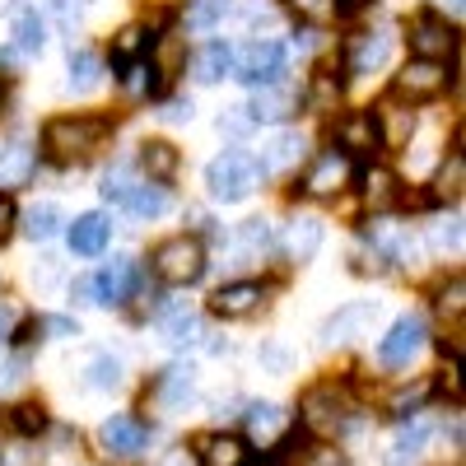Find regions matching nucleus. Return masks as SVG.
I'll list each match as a JSON object with an SVG mask.
<instances>
[{"instance_id":"obj_45","label":"nucleus","mask_w":466,"mask_h":466,"mask_svg":"<svg viewBox=\"0 0 466 466\" xmlns=\"http://www.w3.org/2000/svg\"><path fill=\"white\" fill-rule=\"evenodd\" d=\"M289 5H294V15L313 19V24H327V19H336V5H331V0H289Z\"/></svg>"},{"instance_id":"obj_47","label":"nucleus","mask_w":466,"mask_h":466,"mask_svg":"<svg viewBox=\"0 0 466 466\" xmlns=\"http://www.w3.org/2000/svg\"><path fill=\"white\" fill-rule=\"evenodd\" d=\"M85 5H89V0H52V15H56V24H75V19H80L85 15Z\"/></svg>"},{"instance_id":"obj_51","label":"nucleus","mask_w":466,"mask_h":466,"mask_svg":"<svg viewBox=\"0 0 466 466\" xmlns=\"http://www.w3.org/2000/svg\"><path fill=\"white\" fill-rule=\"evenodd\" d=\"M331 5H336V15H340V19H350V15H360V10H369L373 0H331Z\"/></svg>"},{"instance_id":"obj_27","label":"nucleus","mask_w":466,"mask_h":466,"mask_svg":"<svg viewBox=\"0 0 466 466\" xmlns=\"http://www.w3.org/2000/svg\"><path fill=\"white\" fill-rule=\"evenodd\" d=\"M182 61H187V37L168 33V37H159V43H149V70L159 75V85H168V75H173Z\"/></svg>"},{"instance_id":"obj_1","label":"nucleus","mask_w":466,"mask_h":466,"mask_svg":"<svg viewBox=\"0 0 466 466\" xmlns=\"http://www.w3.org/2000/svg\"><path fill=\"white\" fill-rule=\"evenodd\" d=\"M103 140H107V122H98V116H56L43 131V149L56 164H85Z\"/></svg>"},{"instance_id":"obj_19","label":"nucleus","mask_w":466,"mask_h":466,"mask_svg":"<svg viewBox=\"0 0 466 466\" xmlns=\"http://www.w3.org/2000/svg\"><path fill=\"white\" fill-rule=\"evenodd\" d=\"M303 136L299 131H276V136H270L266 145H261V173H285V168H294L299 159H303Z\"/></svg>"},{"instance_id":"obj_54","label":"nucleus","mask_w":466,"mask_h":466,"mask_svg":"<svg viewBox=\"0 0 466 466\" xmlns=\"http://www.w3.org/2000/svg\"><path fill=\"white\" fill-rule=\"evenodd\" d=\"M164 116H168V122H187V116H191V103H182V98H177V103H168V112H164Z\"/></svg>"},{"instance_id":"obj_5","label":"nucleus","mask_w":466,"mask_h":466,"mask_svg":"<svg viewBox=\"0 0 466 466\" xmlns=\"http://www.w3.org/2000/svg\"><path fill=\"white\" fill-rule=\"evenodd\" d=\"M350 177H355L350 154L345 149H322L318 159L308 164V173H303V191L318 197V201H331V197H340V191L350 187Z\"/></svg>"},{"instance_id":"obj_14","label":"nucleus","mask_w":466,"mask_h":466,"mask_svg":"<svg viewBox=\"0 0 466 466\" xmlns=\"http://www.w3.org/2000/svg\"><path fill=\"white\" fill-rule=\"evenodd\" d=\"M369 243L382 261H397V266H410L415 261V238H410V228L406 224H369Z\"/></svg>"},{"instance_id":"obj_20","label":"nucleus","mask_w":466,"mask_h":466,"mask_svg":"<svg viewBox=\"0 0 466 466\" xmlns=\"http://www.w3.org/2000/svg\"><path fill=\"white\" fill-rule=\"evenodd\" d=\"M201 466H248V443L238 434H206L197 443Z\"/></svg>"},{"instance_id":"obj_25","label":"nucleus","mask_w":466,"mask_h":466,"mask_svg":"<svg viewBox=\"0 0 466 466\" xmlns=\"http://www.w3.org/2000/svg\"><path fill=\"white\" fill-rule=\"evenodd\" d=\"M340 94H345V80L336 70H318L308 80V94H303V107L308 112H336L340 107Z\"/></svg>"},{"instance_id":"obj_21","label":"nucleus","mask_w":466,"mask_h":466,"mask_svg":"<svg viewBox=\"0 0 466 466\" xmlns=\"http://www.w3.org/2000/svg\"><path fill=\"white\" fill-rule=\"evenodd\" d=\"M360 191H364V201L373 206V210H387V206H397L401 201V177L392 173V168H364L360 173Z\"/></svg>"},{"instance_id":"obj_6","label":"nucleus","mask_w":466,"mask_h":466,"mask_svg":"<svg viewBox=\"0 0 466 466\" xmlns=\"http://www.w3.org/2000/svg\"><path fill=\"white\" fill-rule=\"evenodd\" d=\"M98 443L112 461H136L149 448V424L140 415H112V420H103Z\"/></svg>"},{"instance_id":"obj_7","label":"nucleus","mask_w":466,"mask_h":466,"mask_svg":"<svg viewBox=\"0 0 466 466\" xmlns=\"http://www.w3.org/2000/svg\"><path fill=\"white\" fill-rule=\"evenodd\" d=\"M443 89H448V70H443V61H424V56L406 61V66H401V75L392 80V94H397V98H406V103L439 98Z\"/></svg>"},{"instance_id":"obj_11","label":"nucleus","mask_w":466,"mask_h":466,"mask_svg":"<svg viewBox=\"0 0 466 466\" xmlns=\"http://www.w3.org/2000/svg\"><path fill=\"white\" fill-rule=\"evenodd\" d=\"M261 303H266V289H261L257 280H238V285H224V289H215V299H210V313L233 322V318H252Z\"/></svg>"},{"instance_id":"obj_29","label":"nucleus","mask_w":466,"mask_h":466,"mask_svg":"<svg viewBox=\"0 0 466 466\" xmlns=\"http://www.w3.org/2000/svg\"><path fill=\"white\" fill-rule=\"evenodd\" d=\"M177 164H182V159H177V149H173L168 140H145V145H140V168H145L154 182L173 177V173H177Z\"/></svg>"},{"instance_id":"obj_48","label":"nucleus","mask_w":466,"mask_h":466,"mask_svg":"<svg viewBox=\"0 0 466 466\" xmlns=\"http://www.w3.org/2000/svg\"><path fill=\"white\" fill-rule=\"evenodd\" d=\"M219 127H224V131H233V136H243V131L252 127V112H248V107H228V112L219 116Z\"/></svg>"},{"instance_id":"obj_8","label":"nucleus","mask_w":466,"mask_h":466,"mask_svg":"<svg viewBox=\"0 0 466 466\" xmlns=\"http://www.w3.org/2000/svg\"><path fill=\"white\" fill-rule=\"evenodd\" d=\"M233 75L238 80H248V85H280L285 80V52L276 47V43H252V47H243L238 56H233Z\"/></svg>"},{"instance_id":"obj_36","label":"nucleus","mask_w":466,"mask_h":466,"mask_svg":"<svg viewBox=\"0 0 466 466\" xmlns=\"http://www.w3.org/2000/svg\"><path fill=\"white\" fill-rule=\"evenodd\" d=\"M43 43H47V24L37 15H19V24H15V52L33 56V52H43Z\"/></svg>"},{"instance_id":"obj_55","label":"nucleus","mask_w":466,"mask_h":466,"mask_svg":"<svg viewBox=\"0 0 466 466\" xmlns=\"http://www.w3.org/2000/svg\"><path fill=\"white\" fill-rule=\"evenodd\" d=\"M434 10H443V15H452V19H457V15L466 10V0H434Z\"/></svg>"},{"instance_id":"obj_2","label":"nucleus","mask_w":466,"mask_h":466,"mask_svg":"<svg viewBox=\"0 0 466 466\" xmlns=\"http://www.w3.org/2000/svg\"><path fill=\"white\" fill-rule=\"evenodd\" d=\"M303 430L308 434H322V439H331V434H340L350 420H355V406H350V397L340 392L336 382H322V387H313V392H303Z\"/></svg>"},{"instance_id":"obj_43","label":"nucleus","mask_w":466,"mask_h":466,"mask_svg":"<svg viewBox=\"0 0 466 466\" xmlns=\"http://www.w3.org/2000/svg\"><path fill=\"white\" fill-rule=\"evenodd\" d=\"M122 382V360H112V355H98L89 364V387H116Z\"/></svg>"},{"instance_id":"obj_39","label":"nucleus","mask_w":466,"mask_h":466,"mask_svg":"<svg viewBox=\"0 0 466 466\" xmlns=\"http://www.w3.org/2000/svg\"><path fill=\"white\" fill-rule=\"evenodd\" d=\"M149 43H154V37H149L140 24H131V28L116 33V47H112V56L122 61V66H131V61H140V52H145Z\"/></svg>"},{"instance_id":"obj_28","label":"nucleus","mask_w":466,"mask_h":466,"mask_svg":"<svg viewBox=\"0 0 466 466\" xmlns=\"http://www.w3.org/2000/svg\"><path fill=\"white\" fill-rule=\"evenodd\" d=\"M289 107H294V98L285 85H261L248 112H252V122H280V116H289Z\"/></svg>"},{"instance_id":"obj_53","label":"nucleus","mask_w":466,"mask_h":466,"mask_svg":"<svg viewBox=\"0 0 466 466\" xmlns=\"http://www.w3.org/2000/svg\"><path fill=\"white\" fill-rule=\"evenodd\" d=\"M15 336V313H10V308H0V345H5Z\"/></svg>"},{"instance_id":"obj_35","label":"nucleus","mask_w":466,"mask_h":466,"mask_svg":"<svg viewBox=\"0 0 466 466\" xmlns=\"http://www.w3.org/2000/svg\"><path fill=\"white\" fill-rule=\"evenodd\" d=\"M164 336H168V345H177V350H187V345H201L206 322H201V318H191V313H173V318L164 322Z\"/></svg>"},{"instance_id":"obj_16","label":"nucleus","mask_w":466,"mask_h":466,"mask_svg":"<svg viewBox=\"0 0 466 466\" xmlns=\"http://www.w3.org/2000/svg\"><path fill=\"white\" fill-rule=\"evenodd\" d=\"M37 168V149L28 140H10L5 149H0V191H15L33 177Z\"/></svg>"},{"instance_id":"obj_17","label":"nucleus","mask_w":466,"mask_h":466,"mask_svg":"<svg viewBox=\"0 0 466 466\" xmlns=\"http://www.w3.org/2000/svg\"><path fill=\"white\" fill-rule=\"evenodd\" d=\"M378 318V308L373 303H350V308H340V313L322 327V345H350L369 322Z\"/></svg>"},{"instance_id":"obj_24","label":"nucleus","mask_w":466,"mask_h":466,"mask_svg":"<svg viewBox=\"0 0 466 466\" xmlns=\"http://www.w3.org/2000/svg\"><path fill=\"white\" fill-rule=\"evenodd\" d=\"M136 289V261L131 257H116L103 276H98V299L103 303H127Z\"/></svg>"},{"instance_id":"obj_18","label":"nucleus","mask_w":466,"mask_h":466,"mask_svg":"<svg viewBox=\"0 0 466 466\" xmlns=\"http://www.w3.org/2000/svg\"><path fill=\"white\" fill-rule=\"evenodd\" d=\"M191 397H197V373H191V364H173V369L159 373V382H154V401L168 406V410L187 406Z\"/></svg>"},{"instance_id":"obj_23","label":"nucleus","mask_w":466,"mask_h":466,"mask_svg":"<svg viewBox=\"0 0 466 466\" xmlns=\"http://www.w3.org/2000/svg\"><path fill=\"white\" fill-rule=\"evenodd\" d=\"M280 248H285L294 261H308V257H313V252L322 248V219H313V215H299V219L285 228Z\"/></svg>"},{"instance_id":"obj_12","label":"nucleus","mask_w":466,"mask_h":466,"mask_svg":"<svg viewBox=\"0 0 466 466\" xmlns=\"http://www.w3.org/2000/svg\"><path fill=\"white\" fill-rule=\"evenodd\" d=\"M387 52H392V37H387V28H373V33H355L350 37V75H373L387 66Z\"/></svg>"},{"instance_id":"obj_38","label":"nucleus","mask_w":466,"mask_h":466,"mask_svg":"<svg viewBox=\"0 0 466 466\" xmlns=\"http://www.w3.org/2000/svg\"><path fill=\"white\" fill-rule=\"evenodd\" d=\"M461 182H466V164H461V154H452V159L443 164L439 182H434V197L430 201H457L461 197Z\"/></svg>"},{"instance_id":"obj_30","label":"nucleus","mask_w":466,"mask_h":466,"mask_svg":"<svg viewBox=\"0 0 466 466\" xmlns=\"http://www.w3.org/2000/svg\"><path fill=\"white\" fill-rule=\"evenodd\" d=\"M233 52L228 43H210V47H201L197 52V80L201 85H215V80H224V75H233Z\"/></svg>"},{"instance_id":"obj_46","label":"nucleus","mask_w":466,"mask_h":466,"mask_svg":"<svg viewBox=\"0 0 466 466\" xmlns=\"http://www.w3.org/2000/svg\"><path fill=\"white\" fill-rule=\"evenodd\" d=\"M461 299H466V280L457 276L452 285H443V294H439V308H443V313H452V318H461Z\"/></svg>"},{"instance_id":"obj_41","label":"nucleus","mask_w":466,"mask_h":466,"mask_svg":"<svg viewBox=\"0 0 466 466\" xmlns=\"http://www.w3.org/2000/svg\"><path fill=\"white\" fill-rule=\"evenodd\" d=\"M430 243H434V252H457L461 248V219L452 215V219L430 224Z\"/></svg>"},{"instance_id":"obj_52","label":"nucleus","mask_w":466,"mask_h":466,"mask_svg":"<svg viewBox=\"0 0 466 466\" xmlns=\"http://www.w3.org/2000/svg\"><path fill=\"white\" fill-rule=\"evenodd\" d=\"M10 224H15V206H10V197H0V238L10 233Z\"/></svg>"},{"instance_id":"obj_37","label":"nucleus","mask_w":466,"mask_h":466,"mask_svg":"<svg viewBox=\"0 0 466 466\" xmlns=\"http://www.w3.org/2000/svg\"><path fill=\"white\" fill-rule=\"evenodd\" d=\"M56 228H61V210H56V206H33V210L24 215V233H28L33 243L56 238Z\"/></svg>"},{"instance_id":"obj_40","label":"nucleus","mask_w":466,"mask_h":466,"mask_svg":"<svg viewBox=\"0 0 466 466\" xmlns=\"http://www.w3.org/2000/svg\"><path fill=\"white\" fill-rule=\"evenodd\" d=\"M434 392V382H415V387H401V392H392V401H387V410H392L397 420H406V415H420V406H424V397Z\"/></svg>"},{"instance_id":"obj_15","label":"nucleus","mask_w":466,"mask_h":466,"mask_svg":"<svg viewBox=\"0 0 466 466\" xmlns=\"http://www.w3.org/2000/svg\"><path fill=\"white\" fill-rule=\"evenodd\" d=\"M243 424H248V439L266 448V443H276V439L289 434V410L285 406H270V401H257V406L243 410Z\"/></svg>"},{"instance_id":"obj_32","label":"nucleus","mask_w":466,"mask_h":466,"mask_svg":"<svg viewBox=\"0 0 466 466\" xmlns=\"http://www.w3.org/2000/svg\"><path fill=\"white\" fill-rule=\"evenodd\" d=\"M98 80H103V61H98V52H89V47L70 52V89H75V94H89Z\"/></svg>"},{"instance_id":"obj_50","label":"nucleus","mask_w":466,"mask_h":466,"mask_svg":"<svg viewBox=\"0 0 466 466\" xmlns=\"http://www.w3.org/2000/svg\"><path fill=\"white\" fill-rule=\"evenodd\" d=\"M43 327H47V331H52L56 340H70V336H80V327H75L70 318H47Z\"/></svg>"},{"instance_id":"obj_56","label":"nucleus","mask_w":466,"mask_h":466,"mask_svg":"<svg viewBox=\"0 0 466 466\" xmlns=\"http://www.w3.org/2000/svg\"><path fill=\"white\" fill-rule=\"evenodd\" d=\"M0 103H5V89H0Z\"/></svg>"},{"instance_id":"obj_22","label":"nucleus","mask_w":466,"mask_h":466,"mask_svg":"<svg viewBox=\"0 0 466 466\" xmlns=\"http://www.w3.org/2000/svg\"><path fill=\"white\" fill-rule=\"evenodd\" d=\"M373 122H378L382 149H397V145H406L410 131H415V112H410V107H397V103H387V107L373 112Z\"/></svg>"},{"instance_id":"obj_10","label":"nucleus","mask_w":466,"mask_h":466,"mask_svg":"<svg viewBox=\"0 0 466 466\" xmlns=\"http://www.w3.org/2000/svg\"><path fill=\"white\" fill-rule=\"evenodd\" d=\"M410 52L424 61H443L457 52V33L439 15H420V19H410Z\"/></svg>"},{"instance_id":"obj_3","label":"nucleus","mask_w":466,"mask_h":466,"mask_svg":"<svg viewBox=\"0 0 466 466\" xmlns=\"http://www.w3.org/2000/svg\"><path fill=\"white\" fill-rule=\"evenodd\" d=\"M257 177H261V168L248 159V154H238V149H224L219 159L206 168V187H210V197H219V201H243V197H252Z\"/></svg>"},{"instance_id":"obj_9","label":"nucleus","mask_w":466,"mask_h":466,"mask_svg":"<svg viewBox=\"0 0 466 466\" xmlns=\"http://www.w3.org/2000/svg\"><path fill=\"white\" fill-rule=\"evenodd\" d=\"M424 336H430V327H424V318L420 313H406V318H397V327L382 336V345H378V360L387 364V369H406L420 350H424Z\"/></svg>"},{"instance_id":"obj_42","label":"nucleus","mask_w":466,"mask_h":466,"mask_svg":"<svg viewBox=\"0 0 466 466\" xmlns=\"http://www.w3.org/2000/svg\"><path fill=\"white\" fill-rule=\"evenodd\" d=\"M270 248H276L270 219H248V224H243V252H270Z\"/></svg>"},{"instance_id":"obj_31","label":"nucleus","mask_w":466,"mask_h":466,"mask_svg":"<svg viewBox=\"0 0 466 466\" xmlns=\"http://www.w3.org/2000/svg\"><path fill=\"white\" fill-rule=\"evenodd\" d=\"M122 206H127L131 215H140V219H154V215L168 210V187H159V182H136L131 197H127Z\"/></svg>"},{"instance_id":"obj_49","label":"nucleus","mask_w":466,"mask_h":466,"mask_svg":"<svg viewBox=\"0 0 466 466\" xmlns=\"http://www.w3.org/2000/svg\"><path fill=\"white\" fill-rule=\"evenodd\" d=\"M75 299H80V303H103V299H98V276L75 280Z\"/></svg>"},{"instance_id":"obj_26","label":"nucleus","mask_w":466,"mask_h":466,"mask_svg":"<svg viewBox=\"0 0 466 466\" xmlns=\"http://www.w3.org/2000/svg\"><path fill=\"white\" fill-rule=\"evenodd\" d=\"M107 233H112V224L103 215H80V219L70 224V248L80 252V257H94V252H103Z\"/></svg>"},{"instance_id":"obj_44","label":"nucleus","mask_w":466,"mask_h":466,"mask_svg":"<svg viewBox=\"0 0 466 466\" xmlns=\"http://www.w3.org/2000/svg\"><path fill=\"white\" fill-rule=\"evenodd\" d=\"M131 187H136V182H131V173H127V168H116V173H107V177H103V197L122 206V201L131 197Z\"/></svg>"},{"instance_id":"obj_13","label":"nucleus","mask_w":466,"mask_h":466,"mask_svg":"<svg viewBox=\"0 0 466 466\" xmlns=\"http://www.w3.org/2000/svg\"><path fill=\"white\" fill-rule=\"evenodd\" d=\"M336 149L345 154H378L382 140H378V122H373V112H350L336 122Z\"/></svg>"},{"instance_id":"obj_4","label":"nucleus","mask_w":466,"mask_h":466,"mask_svg":"<svg viewBox=\"0 0 466 466\" xmlns=\"http://www.w3.org/2000/svg\"><path fill=\"white\" fill-rule=\"evenodd\" d=\"M154 276L168 280V285H191V280H201V270H206V248L197 238H168L154 248Z\"/></svg>"},{"instance_id":"obj_34","label":"nucleus","mask_w":466,"mask_h":466,"mask_svg":"<svg viewBox=\"0 0 466 466\" xmlns=\"http://www.w3.org/2000/svg\"><path fill=\"white\" fill-rule=\"evenodd\" d=\"M228 10H233V0H187V28L210 33L215 24H224Z\"/></svg>"},{"instance_id":"obj_33","label":"nucleus","mask_w":466,"mask_h":466,"mask_svg":"<svg viewBox=\"0 0 466 466\" xmlns=\"http://www.w3.org/2000/svg\"><path fill=\"white\" fill-rule=\"evenodd\" d=\"M10 430H15L19 439L47 434V406H43V401H19V406H10Z\"/></svg>"}]
</instances>
